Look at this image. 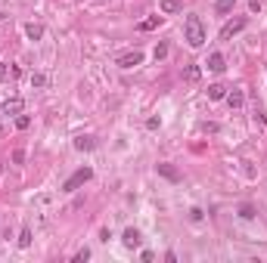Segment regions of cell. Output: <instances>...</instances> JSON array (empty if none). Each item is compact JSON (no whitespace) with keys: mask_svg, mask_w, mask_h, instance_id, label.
I'll return each mask as SVG.
<instances>
[{"mask_svg":"<svg viewBox=\"0 0 267 263\" xmlns=\"http://www.w3.org/2000/svg\"><path fill=\"white\" fill-rule=\"evenodd\" d=\"M183 37H187V44L193 50H199L205 44V25H202L199 16H187V22H183Z\"/></svg>","mask_w":267,"mask_h":263,"instance_id":"obj_1","label":"cell"},{"mask_svg":"<svg viewBox=\"0 0 267 263\" xmlns=\"http://www.w3.org/2000/svg\"><path fill=\"white\" fill-rule=\"evenodd\" d=\"M90 176H94V171H90V167H81V171H75V174L69 176V180L62 183V189H65V192H75L78 186H84V183L90 180Z\"/></svg>","mask_w":267,"mask_h":263,"instance_id":"obj_2","label":"cell"},{"mask_svg":"<svg viewBox=\"0 0 267 263\" xmlns=\"http://www.w3.org/2000/svg\"><path fill=\"white\" fill-rule=\"evenodd\" d=\"M118 65L121 69H137V65H143V53H140V50H131V53L118 56Z\"/></svg>","mask_w":267,"mask_h":263,"instance_id":"obj_3","label":"cell"},{"mask_svg":"<svg viewBox=\"0 0 267 263\" xmlns=\"http://www.w3.org/2000/svg\"><path fill=\"white\" fill-rule=\"evenodd\" d=\"M246 28V19H243V16H239V19H233V22H227V25H224V28H221V40H230L233 35H239V31H243Z\"/></svg>","mask_w":267,"mask_h":263,"instance_id":"obj_4","label":"cell"},{"mask_svg":"<svg viewBox=\"0 0 267 263\" xmlns=\"http://www.w3.org/2000/svg\"><path fill=\"white\" fill-rule=\"evenodd\" d=\"M0 108H3V115H22V108H25V99L22 96H13V99H6V103L3 105H0Z\"/></svg>","mask_w":267,"mask_h":263,"instance_id":"obj_5","label":"cell"},{"mask_svg":"<svg viewBox=\"0 0 267 263\" xmlns=\"http://www.w3.org/2000/svg\"><path fill=\"white\" fill-rule=\"evenodd\" d=\"M224 69H227V59H224L221 53H211V56H208V71H214V74H221Z\"/></svg>","mask_w":267,"mask_h":263,"instance_id":"obj_6","label":"cell"},{"mask_svg":"<svg viewBox=\"0 0 267 263\" xmlns=\"http://www.w3.org/2000/svg\"><path fill=\"white\" fill-rule=\"evenodd\" d=\"M121 242H124V248H137V245L143 242V239H140V232H137V229H124Z\"/></svg>","mask_w":267,"mask_h":263,"instance_id":"obj_7","label":"cell"},{"mask_svg":"<svg viewBox=\"0 0 267 263\" xmlns=\"http://www.w3.org/2000/svg\"><path fill=\"white\" fill-rule=\"evenodd\" d=\"M16 78H19V65H10V62L0 65V81H16Z\"/></svg>","mask_w":267,"mask_h":263,"instance_id":"obj_8","label":"cell"},{"mask_svg":"<svg viewBox=\"0 0 267 263\" xmlns=\"http://www.w3.org/2000/svg\"><path fill=\"white\" fill-rule=\"evenodd\" d=\"M25 35H28V40H40V37H44V25L28 22V25H25Z\"/></svg>","mask_w":267,"mask_h":263,"instance_id":"obj_9","label":"cell"},{"mask_svg":"<svg viewBox=\"0 0 267 263\" xmlns=\"http://www.w3.org/2000/svg\"><path fill=\"white\" fill-rule=\"evenodd\" d=\"M158 174H162L165 180H171V183H177V180H180L177 167H171V164H158Z\"/></svg>","mask_w":267,"mask_h":263,"instance_id":"obj_10","label":"cell"},{"mask_svg":"<svg viewBox=\"0 0 267 263\" xmlns=\"http://www.w3.org/2000/svg\"><path fill=\"white\" fill-rule=\"evenodd\" d=\"M94 146H96L94 137H78V140H75V149H78V152H90Z\"/></svg>","mask_w":267,"mask_h":263,"instance_id":"obj_11","label":"cell"},{"mask_svg":"<svg viewBox=\"0 0 267 263\" xmlns=\"http://www.w3.org/2000/svg\"><path fill=\"white\" fill-rule=\"evenodd\" d=\"M227 96V87H224V84H211V87H208V99H224Z\"/></svg>","mask_w":267,"mask_h":263,"instance_id":"obj_12","label":"cell"},{"mask_svg":"<svg viewBox=\"0 0 267 263\" xmlns=\"http://www.w3.org/2000/svg\"><path fill=\"white\" fill-rule=\"evenodd\" d=\"M158 22H162V16H149V19H143L137 28L140 31H153V28H158Z\"/></svg>","mask_w":267,"mask_h":263,"instance_id":"obj_13","label":"cell"},{"mask_svg":"<svg viewBox=\"0 0 267 263\" xmlns=\"http://www.w3.org/2000/svg\"><path fill=\"white\" fill-rule=\"evenodd\" d=\"M227 103H230V108H243L246 99H243V93H239V90H233V93H227Z\"/></svg>","mask_w":267,"mask_h":263,"instance_id":"obj_14","label":"cell"},{"mask_svg":"<svg viewBox=\"0 0 267 263\" xmlns=\"http://www.w3.org/2000/svg\"><path fill=\"white\" fill-rule=\"evenodd\" d=\"M177 10H180V0H162V13L165 16H174Z\"/></svg>","mask_w":267,"mask_h":263,"instance_id":"obj_15","label":"cell"},{"mask_svg":"<svg viewBox=\"0 0 267 263\" xmlns=\"http://www.w3.org/2000/svg\"><path fill=\"white\" fill-rule=\"evenodd\" d=\"M233 6H236V0H218V3H214V10H218L221 16H227Z\"/></svg>","mask_w":267,"mask_h":263,"instance_id":"obj_16","label":"cell"},{"mask_svg":"<svg viewBox=\"0 0 267 263\" xmlns=\"http://www.w3.org/2000/svg\"><path fill=\"white\" fill-rule=\"evenodd\" d=\"M199 74H202V71H199V65H187V71H183V78H187L190 84H196V81H199Z\"/></svg>","mask_w":267,"mask_h":263,"instance_id":"obj_17","label":"cell"},{"mask_svg":"<svg viewBox=\"0 0 267 263\" xmlns=\"http://www.w3.org/2000/svg\"><path fill=\"white\" fill-rule=\"evenodd\" d=\"M16 127H19V130H28V127H31V118H28V115H16Z\"/></svg>","mask_w":267,"mask_h":263,"instance_id":"obj_18","label":"cell"},{"mask_svg":"<svg viewBox=\"0 0 267 263\" xmlns=\"http://www.w3.org/2000/svg\"><path fill=\"white\" fill-rule=\"evenodd\" d=\"M31 245V229H22L19 232V248H28Z\"/></svg>","mask_w":267,"mask_h":263,"instance_id":"obj_19","label":"cell"},{"mask_svg":"<svg viewBox=\"0 0 267 263\" xmlns=\"http://www.w3.org/2000/svg\"><path fill=\"white\" fill-rule=\"evenodd\" d=\"M239 217H243V220H252V217H255V208H252V205H243V208H239Z\"/></svg>","mask_w":267,"mask_h":263,"instance_id":"obj_20","label":"cell"},{"mask_svg":"<svg viewBox=\"0 0 267 263\" xmlns=\"http://www.w3.org/2000/svg\"><path fill=\"white\" fill-rule=\"evenodd\" d=\"M84 260H90V251H87V248H81L78 254H75V263H84Z\"/></svg>","mask_w":267,"mask_h":263,"instance_id":"obj_21","label":"cell"},{"mask_svg":"<svg viewBox=\"0 0 267 263\" xmlns=\"http://www.w3.org/2000/svg\"><path fill=\"white\" fill-rule=\"evenodd\" d=\"M165 56H168V44H158L155 47V59H165Z\"/></svg>","mask_w":267,"mask_h":263,"instance_id":"obj_22","label":"cell"},{"mask_svg":"<svg viewBox=\"0 0 267 263\" xmlns=\"http://www.w3.org/2000/svg\"><path fill=\"white\" fill-rule=\"evenodd\" d=\"M31 84H35V87H44L47 78H44V74H31Z\"/></svg>","mask_w":267,"mask_h":263,"instance_id":"obj_23","label":"cell"},{"mask_svg":"<svg viewBox=\"0 0 267 263\" xmlns=\"http://www.w3.org/2000/svg\"><path fill=\"white\" fill-rule=\"evenodd\" d=\"M0 19H3V13H0Z\"/></svg>","mask_w":267,"mask_h":263,"instance_id":"obj_24","label":"cell"}]
</instances>
